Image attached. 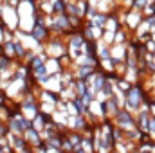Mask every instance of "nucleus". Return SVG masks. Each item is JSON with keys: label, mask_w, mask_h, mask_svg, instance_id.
Instances as JSON below:
<instances>
[]
</instances>
